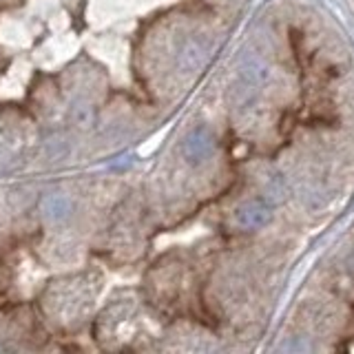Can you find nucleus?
I'll return each mask as SVG.
<instances>
[]
</instances>
